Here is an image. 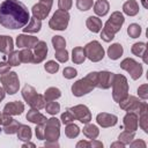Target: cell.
<instances>
[{
	"label": "cell",
	"mask_w": 148,
	"mask_h": 148,
	"mask_svg": "<svg viewBox=\"0 0 148 148\" xmlns=\"http://www.w3.org/2000/svg\"><path fill=\"white\" fill-rule=\"evenodd\" d=\"M123 52H124V49H123V46H121L119 43H114V44L110 45L109 49H108V56H109V58L112 59V60L119 59V58L121 57Z\"/></svg>",
	"instance_id": "obj_27"
},
{
	"label": "cell",
	"mask_w": 148,
	"mask_h": 148,
	"mask_svg": "<svg viewBox=\"0 0 148 148\" xmlns=\"http://www.w3.org/2000/svg\"><path fill=\"white\" fill-rule=\"evenodd\" d=\"M8 64L10 66H18L21 64V59H20V51H12L10 53H8Z\"/></svg>",
	"instance_id": "obj_41"
},
{
	"label": "cell",
	"mask_w": 148,
	"mask_h": 148,
	"mask_svg": "<svg viewBox=\"0 0 148 148\" xmlns=\"http://www.w3.org/2000/svg\"><path fill=\"white\" fill-rule=\"evenodd\" d=\"M148 105L147 104H145L143 105V108L139 111V113H138V118H139V125H140V127L143 130V132L145 133H147L148 132Z\"/></svg>",
	"instance_id": "obj_25"
},
{
	"label": "cell",
	"mask_w": 148,
	"mask_h": 148,
	"mask_svg": "<svg viewBox=\"0 0 148 148\" xmlns=\"http://www.w3.org/2000/svg\"><path fill=\"white\" fill-rule=\"evenodd\" d=\"M16 134H17V139L21 140V141H29V140L31 139V136H32L31 128H30L29 126L22 125V124L20 125V127H18Z\"/></svg>",
	"instance_id": "obj_28"
},
{
	"label": "cell",
	"mask_w": 148,
	"mask_h": 148,
	"mask_svg": "<svg viewBox=\"0 0 148 148\" xmlns=\"http://www.w3.org/2000/svg\"><path fill=\"white\" fill-rule=\"evenodd\" d=\"M20 125H21V124H20L17 120L13 119L8 125L2 126V130H3V132H5L6 134H14V133H16V132H17V130H18V127H20Z\"/></svg>",
	"instance_id": "obj_37"
},
{
	"label": "cell",
	"mask_w": 148,
	"mask_h": 148,
	"mask_svg": "<svg viewBox=\"0 0 148 148\" xmlns=\"http://www.w3.org/2000/svg\"><path fill=\"white\" fill-rule=\"evenodd\" d=\"M131 51H132V53H133L134 56L141 57L145 64L148 62V59H147V44H146V43L139 42V43L133 44L132 47H131Z\"/></svg>",
	"instance_id": "obj_19"
},
{
	"label": "cell",
	"mask_w": 148,
	"mask_h": 148,
	"mask_svg": "<svg viewBox=\"0 0 148 148\" xmlns=\"http://www.w3.org/2000/svg\"><path fill=\"white\" fill-rule=\"evenodd\" d=\"M61 123L62 124H65V125H67V124H69V123H73V120H75V117H74V114L72 113V111L68 109L67 111H65L62 114H61Z\"/></svg>",
	"instance_id": "obj_44"
},
{
	"label": "cell",
	"mask_w": 148,
	"mask_h": 148,
	"mask_svg": "<svg viewBox=\"0 0 148 148\" xmlns=\"http://www.w3.org/2000/svg\"><path fill=\"white\" fill-rule=\"evenodd\" d=\"M145 104H147V103L146 102H141L138 97L131 96V95H127L123 101L119 102L120 109H123L124 111H127V112H135L136 114L143 108Z\"/></svg>",
	"instance_id": "obj_10"
},
{
	"label": "cell",
	"mask_w": 148,
	"mask_h": 148,
	"mask_svg": "<svg viewBox=\"0 0 148 148\" xmlns=\"http://www.w3.org/2000/svg\"><path fill=\"white\" fill-rule=\"evenodd\" d=\"M114 74L108 71H102L96 73V87L101 89H109L112 86Z\"/></svg>",
	"instance_id": "obj_12"
},
{
	"label": "cell",
	"mask_w": 148,
	"mask_h": 148,
	"mask_svg": "<svg viewBox=\"0 0 148 148\" xmlns=\"http://www.w3.org/2000/svg\"><path fill=\"white\" fill-rule=\"evenodd\" d=\"M83 50H84V53H86V58H88L92 62L101 61L104 58V49L99 44V42H97V40L89 42L83 47Z\"/></svg>",
	"instance_id": "obj_8"
},
{
	"label": "cell",
	"mask_w": 148,
	"mask_h": 148,
	"mask_svg": "<svg viewBox=\"0 0 148 148\" xmlns=\"http://www.w3.org/2000/svg\"><path fill=\"white\" fill-rule=\"evenodd\" d=\"M0 119H1V112H0Z\"/></svg>",
	"instance_id": "obj_59"
},
{
	"label": "cell",
	"mask_w": 148,
	"mask_h": 148,
	"mask_svg": "<svg viewBox=\"0 0 148 148\" xmlns=\"http://www.w3.org/2000/svg\"><path fill=\"white\" fill-rule=\"evenodd\" d=\"M38 42L37 37L35 36H29V35H24L21 34L16 37V45L18 47H24V49H31L35 46V44Z\"/></svg>",
	"instance_id": "obj_17"
},
{
	"label": "cell",
	"mask_w": 148,
	"mask_h": 148,
	"mask_svg": "<svg viewBox=\"0 0 148 148\" xmlns=\"http://www.w3.org/2000/svg\"><path fill=\"white\" fill-rule=\"evenodd\" d=\"M76 7L81 12L89 10L92 7V0H76Z\"/></svg>",
	"instance_id": "obj_42"
},
{
	"label": "cell",
	"mask_w": 148,
	"mask_h": 148,
	"mask_svg": "<svg viewBox=\"0 0 148 148\" xmlns=\"http://www.w3.org/2000/svg\"><path fill=\"white\" fill-rule=\"evenodd\" d=\"M24 111V104L20 101L9 102L3 108V113L10 114V116H18Z\"/></svg>",
	"instance_id": "obj_18"
},
{
	"label": "cell",
	"mask_w": 148,
	"mask_h": 148,
	"mask_svg": "<svg viewBox=\"0 0 148 148\" xmlns=\"http://www.w3.org/2000/svg\"><path fill=\"white\" fill-rule=\"evenodd\" d=\"M52 45L54 47L56 51H59V50H62L65 49L66 46V40L64 37L61 36H53L52 37Z\"/></svg>",
	"instance_id": "obj_39"
},
{
	"label": "cell",
	"mask_w": 148,
	"mask_h": 148,
	"mask_svg": "<svg viewBox=\"0 0 148 148\" xmlns=\"http://www.w3.org/2000/svg\"><path fill=\"white\" fill-rule=\"evenodd\" d=\"M127 34L131 38H138L141 35V27L136 23H132L127 28Z\"/></svg>",
	"instance_id": "obj_38"
},
{
	"label": "cell",
	"mask_w": 148,
	"mask_h": 148,
	"mask_svg": "<svg viewBox=\"0 0 148 148\" xmlns=\"http://www.w3.org/2000/svg\"><path fill=\"white\" fill-rule=\"evenodd\" d=\"M96 73L97 72H91L87 74L84 77L77 80L75 83L72 86V92L74 96H83L89 94L94 88H96Z\"/></svg>",
	"instance_id": "obj_4"
},
{
	"label": "cell",
	"mask_w": 148,
	"mask_h": 148,
	"mask_svg": "<svg viewBox=\"0 0 148 148\" xmlns=\"http://www.w3.org/2000/svg\"><path fill=\"white\" fill-rule=\"evenodd\" d=\"M134 136H135V132H130V131H124V132H121L120 134H119V136H118V141H120V142H123L125 146L126 145H130L131 143V141L134 139Z\"/></svg>",
	"instance_id": "obj_35"
},
{
	"label": "cell",
	"mask_w": 148,
	"mask_h": 148,
	"mask_svg": "<svg viewBox=\"0 0 148 148\" xmlns=\"http://www.w3.org/2000/svg\"><path fill=\"white\" fill-rule=\"evenodd\" d=\"M40 2H44V3H47V5H50V6H52V3H53V0H39Z\"/></svg>",
	"instance_id": "obj_57"
},
{
	"label": "cell",
	"mask_w": 148,
	"mask_h": 148,
	"mask_svg": "<svg viewBox=\"0 0 148 148\" xmlns=\"http://www.w3.org/2000/svg\"><path fill=\"white\" fill-rule=\"evenodd\" d=\"M130 146L132 147V148H146V142L143 141V140H135V141H131V143H130Z\"/></svg>",
	"instance_id": "obj_50"
},
{
	"label": "cell",
	"mask_w": 148,
	"mask_h": 148,
	"mask_svg": "<svg viewBox=\"0 0 148 148\" xmlns=\"http://www.w3.org/2000/svg\"><path fill=\"white\" fill-rule=\"evenodd\" d=\"M62 75L66 79H73V77H75L77 75V71L74 67H66L62 71Z\"/></svg>",
	"instance_id": "obj_47"
},
{
	"label": "cell",
	"mask_w": 148,
	"mask_h": 148,
	"mask_svg": "<svg viewBox=\"0 0 148 148\" xmlns=\"http://www.w3.org/2000/svg\"><path fill=\"white\" fill-rule=\"evenodd\" d=\"M10 65L8 64V62H6V61H0V74L1 75H3V74H6V73H8L9 71H10Z\"/></svg>",
	"instance_id": "obj_49"
},
{
	"label": "cell",
	"mask_w": 148,
	"mask_h": 148,
	"mask_svg": "<svg viewBox=\"0 0 148 148\" xmlns=\"http://www.w3.org/2000/svg\"><path fill=\"white\" fill-rule=\"evenodd\" d=\"M96 121L99 126L106 128V127H112L117 124L118 121V118L117 116L112 114V113H106V112H102V113H98L96 116Z\"/></svg>",
	"instance_id": "obj_14"
},
{
	"label": "cell",
	"mask_w": 148,
	"mask_h": 148,
	"mask_svg": "<svg viewBox=\"0 0 148 148\" xmlns=\"http://www.w3.org/2000/svg\"><path fill=\"white\" fill-rule=\"evenodd\" d=\"M42 28V20H38L36 17H31L28 22V24L25 27H23V31L24 32H31V34H35V32H38Z\"/></svg>",
	"instance_id": "obj_23"
},
{
	"label": "cell",
	"mask_w": 148,
	"mask_h": 148,
	"mask_svg": "<svg viewBox=\"0 0 148 148\" xmlns=\"http://www.w3.org/2000/svg\"><path fill=\"white\" fill-rule=\"evenodd\" d=\"M28 104H29V106H30L31 109L40 110V109H43V108L45 106V99H44V96L37 94V95H36V96H35Z\"/></svg>",
	"instance_id": "obj_32"
},
{
	"label": "cell",
	"mask_w": 148,
	"mask_h": 148,
	"mask_svg": "<svg viewBox=\"0 0 148 148\" xmlns=\"http://www.w3.org/2000/svg\"><path fill=\"white\" fill-rule=\"evenodd\" d=\"M0 82L2 83V88L5 89V91L9 95H14L18 91L20 88V81H18V76L16 72H8L3 75H1L0 77Z\"/></svg>",
	"instance_id": "obj_6"
},
{
	"label": "cell",
	"mask_w": 148,
	"mask_h": 148,
	"mask_svg": "<svg viewBox=\"0 0 148 148\" xmlns=\"http://www.w3.org/2000/svg\"><path fill=\"white\" fill-rule=\"evenodd\" d=\"M44 146L45 147H59V143L57 141H46Z\"/></svg>",
	"instance_id": "obj_53"
},
{
	"label": "cell",
	"mask_w": 148,
	"mask_h": 148,
	"mask_svg": "<svg viewBox=\"0 0 148 148\" xmlns=\"http://www.w3.org/2000/svg\"><path fill=\"white\" fill-rule=\"evenodd\" d=\"M34 60L32 62L34 64H39L42 62L45 58H46V54H47V45L44 40H38L35 46H34Z\"/></svg>",
	"instance_id": "obj_13"
},
{
	"label": "cell",
	"mask_w": 148,
	"mask_h": 148,
	"mask_svg": "<svg viewBox=\"0 0 148 148\" xmlns=\"http://www.w3.org/2000/svg\"><path fill=\"white\" fill-rule=\"evenodd\" d=\"M51 7L50 5L47 3H44V2H38L36 5H34L31 12H32V15L34 17L38 18V20H44L47 17V15L50 14V10H51Z\"/></svg>",
	"instance_id": "obj_15"
},
{
	"label": "cell",
	"mask_w": 148,
	"mask_h": 148,
	"mask_svg": "<svg viewBox=\"0 0 148 148\" xmlns=\"http://www.w3.org/2000/svg\"><path fill=\"white\" fill-rule=\"evenodd\" d=\"M27 119L30 121V123H34V124H43L46 121V117L44 114H42L40 112H38V110H35V109H31L30 111H28L27 113Z\"/></svg>",
	"instance_id": "obj_24"
},
{
	"label": "cell",
	"mask_w": 148,
	"mask_h": 148,
	"mask_svg": "<svg viewBox=\"0 0 148 148\" xmlns=\"http://www.w3.org/2000/svg\"><path fill=\"white\" fill-rule=\"evenodd\" d=\"M5 95H6V91H5V89L2 88V87H0V102L5 98Z\"/></svg>",
	"instance_id": "obj_55"
},
{
	"label": "cell",
	"mask_w": 148,
	"mask_h": 148,
	"mask_svg": "<svg viewBox=\"0 0 148 148\" xmlns=\"http://www.w3.org/2000/svg\"><path fill=\"white\" fill-rule=\"evenodd\" d=\"M141 2H142V6H143L145 8H147V7H148V5H147V1H146V0H141Z\"/></svg>",
	"instance_id": "obj_58"
},
{
	"label": "cell",
	"mask_w": 148,
	"mask_h": 148,
	"mask_svg": "<svg viewBox=\"0 0 148 148\" xmlns=\"http://www.w3.org/2000/svg\"><path fill=\"white\" fill-rule=\"evenodd\" d=\"M44 99L45 102H50V101H56L57 98H59L61 96V91L60 89L56 88V87H50L45 90L44 92Z\"/></svg>",
	"instance_id": "obj_30"
},
{
	"label": "cell",
	"mask_w": 148,
	"mask_h": 148,
	"mask_svg": "<svg viewBox=\"0 0 148 148\" xmlns=\"http://www.w3.org/2000/svg\"><path fill=\"white\" fill-rule=\"evenodd\" d=\"M20 59H21V62H24V64L32 62V60H34L32 51L30 49H24V50L20 51Z\"/></svg>",
	"instance_id": "obj_36"
},
{
	"label": "cell",
	"mask_w": 148,
	"mask_h": 148,
	"mask_svg": "<svg viewBox=\"0 0 148 148\" xmlns=\"http://www.w3.org/2000/svg\"><path fill=\"white\" fill-rule=\"evenodd\" d=\"M14 49V42H13V38L9 37V36H0V52L1 53H5V54H8L13 51Z\"/></svg>",
	"instance_id": "obj_20"
},
{
	"label": "cell",
	"mask_w": 148,
	"mask_h": 148,
	"mask_svg": "<svg viewBox=\"0 0 148 148\" xmlns=\"http://www.w3.org/2000/svg\"><path fill=\"white\" fill-rule=\"evenodd\" d=\"M60 121L59 119L52 117L46 119L43 124H37L35 128V133L37 139L46 140V141H57L60 136Z\"/></svg>",
	"instance_id": "obj_2"
},
{
	"label": "cell",
	"mask_w": 148,
	"mask_h": 148,
	"mask_svg": "<svg viewBox=\"0 0 148 148\" xmlns=\"http://www.w3.org/2000/svg\"><path fill=\"white\" fill-rule=\"evenodd\" d=\"M125 18L123 13L120 12H113L110 16V18L105 22L104 28L101 31V38L109 43L114 38V35L121 29V25L124 24Z\"/></svg>",
	"instance_id": "obj_3"
},
{
	"label": "cell",
	"mask_w": 148,
	"mask_h": 148,
	"mask_svg": "<svg viewBox=\"0 0 148 148\" xmlns=\"http://www.w3.org/2000/svg\"><path fill=\"white\" fill-rule=\"evenodd\" d=\"M65 134L67 138L69 139H74L76 138L79 134H80V128L77 125L73 124V123H69L66 125V128H65Z\"/></svg>",
	"instance_id": "obj_34"
},
{
	"label": "cell",
	"mask_w": 148,
	"mask_h": 148,
	"mask_svg": "<svg viewBox=\"0 0 148 148\" xmlns=\"http://www.w3.org/2000/svg\"><path fill=\"white\" fill-rule=\"evenodd\" d=\"M123 12L128 16H135L139 13V5L135 0H128L123 5Z\"/></svg>",
	"instance_id": "obj_22"
},
{
	"label": "cell",
	"mask_w": 148,
	"mask_h": 148,
	"mask_svg": "<svg viewBox=\"0 0 148 148\" xmlns=\"http://www.w3.org/2000/svg\"><path fill=\"white\" fill-rule=\"evenodd\" d=\"M56 59L59 61V62H66L68 60V52L66 49H62V50H59V51H56V54H54Z\"/></svg>",
	"instance_id": "obj_45"
},
{
	"label": "cell",
	"mask_w": 148,
	"mask_h": 148,
	"mask_svg": "<svg viewBox=\"0 0 148 148\" xmlns=\"http://www.w3.org/2000/svg\"><path fill=\"white\" fill-rule=\"evenodd\" d=\"M124 127L126 131L135 132L139 126V118L135 112H127L124 117Z\"/></svg>",
	"instance_id": "obj_16"
},
{
	"label": "cell",
	"mask_w": 148,
	"mask_h": 148,
	"mask_svg": "<svg viewBox=\"0 0 148 148\" xmlns=\"http://www.w3.org/2000/svg\"><path fill=\"white\" fill-rule=\"evenodd\" d=\"M102 148L103 147V143L101 142V141H97V140H95V139H91L90 140V148Z\"/></svg>",
	"instance_id": "obj_52"
},
{
	"label": "cell",
	"mask_w": 148,
	"mask_h": 148,
	"mask_svg": "<svg viewBox=\"0 0 148 148\" xmlns=\"http://www.w3.org/2000/svg\"><path fill=\"white\" fill-rule=\"evenodd\" d=\"M46 112L50 113V114H57L59 111H60V104L58 102H53V101H50L46 103V105L44 106Z\"/></svg>",
	"instance_id": "obj_40"
},
{
	"label": "cell",
	"mask_w": 148,
	"mask_h": 148,
	"mask_svg": "<svg viewBox=\"0 0 148 148\" xmlns=\"http://www.w3.org/2000/svg\"><path fill=\"white\" fill-rule=\"evenodd\" d=\"M30 20L27 7L18 0H5L0 3V24L7 29H22Z\"/></svg>",
	"instance_id": "obj_1"
},
{
	"label": "cell",
	"mask_w": 148,
	"mask_h": 148,
	"mask_svg": "<svg viewBox=\"0 0 148 148\" xmlns=\"http://www.w3.org/2000/svg\"><path fill=\"white\" fill-rule=\"evenodd\" d=\"M76 148H90V141H79L76 143Z\"/></svg>",
	"instance_id": "obj_51"
},
{
	"label": "cell",
	"mask_w": 148,
	"mask_h": 148,
	"mask_svg": "<svg viewBox=\"0 0 148 148\" xmlns=\"http://www.w3.org/2000/svg\"><path fill=\"white\" fill-rule=\"evenodd\" d=\"M44 68H45V71H46L47 73L54 74V73H57V72L59 71V64L56 62V61H53V60H49V61L44 65Z\"/></svg>",
	"instance_id": "obj_43"
},
{
	"label": "cell",
	"mask_w": 148,
	"mask_h": 148,
	"mask_svg": "<svg viewBox=\"0 0 148 148\" xmlns=\"http://www.w3.org/2000/svg\"><path fill=\"white\" fill-rule=\"evenodd\" d=\"M36 95H37L36 89H35L32 86L25 84V86L23 87V89H22V97H23V99H24L27 103H29Z\"/></svg>",
	"instance_id": "obj_33"
},
{
	"label": "cell",
	"mask_w": 148,
	"mask_h": 148,
	"mask_svg": "<svg viewBox=\"0 0 148 148\" xmlns=\"http://www.w3.org/2000/svg\"><path fill=\"white\" fill-rule=\"evenodd\" d=\"M69 110L74 114L75 119H77L80 123H82V124L90 123V120H91V112L88 109V106H86L83 104H79V105L69 108Z\"/></svg>",
	"instance_id": "obj_11"
},
{
	"label": "cell",
	"mask_w": 148,
	"mask_h": 148,
	"mask_svg": "<svg viewBox=\"0 0 148 148\" xmlns=\"http://www.w3.org/2000/svg\"><path fill=\"white\" fill-rule=\"evenodd\" d=\"M22 147H23V148H27V147H32V148H35V145L31 143V142H29V141H27V143H23Z\"/></svg>",
	"instance_id": "obj_56"
},
{
	"label": "cell",
	"mask_w": 148,
	"mask_h": 148,
	"mask_svg": "<svg viewBox=\"0 0 148 148\" xmlns=\"http://www.w3.org/2000/svg\"><path fill=\"white\" fill-rule=\"evenodd\" d=\"M72 0H58V7L61 10H66L68 12V9H71L72 7Z\"/></svg>",
	"instance_id": "obj_48"
},
{
	"label": "cell",
	"mask_w": 148,
	"mask_h": 148,
	"mask_svg": "<svg viewBox=\"0 0 148 148\" xmlns=\"http://www.w3.org/2000/svg\"><path fill=\"white\" fill-rule=\"evenodd\" d=\"M84 60H86V53H84L83 47H80V46L74 47L72 51V61L76 65H80Z\"/></svg>",
	"instance_id": "obj_29"
},
{
	"label": "cell",
	"mask_w": 148,
	"mask_h": 148,
	"mask_svg": "<svg viewBox=\"0 0 148 148\" xmlns=\"http://www.w3.org/2000/svg\"><path fill=\"white\" fill-rule=\"evenodd\" d=\"M138 95L143 101H146L148 98V84L147 83H143L138 88Z\"/></svg>",
	"instance_id": "obj_46"
},
{
	"label": "cell",
	"mask_w": 148,
	"mask_h": 148,
	"mask_svg": "<svg viewBox=\"0 0 148 148\" xmlns=\"http://www.w3.org/2000/svg\"><path fill=\"white\" fill-rule=\"evenodd\" d=\"M110 9V3L108 0H97L94 5V12L98 16H104Z\"/></svg>",
	"instance_id": "obj_21"
},
{
	"label": "cell",
	"mask_w": 148,
	"mask_h": 148,
	"mask_svg": "<svg viewBox=\"0 0 148 148\" xmlns=\"http://www.w3.org/2000/svg\"><path fill=\"white\" fill-rule=\"evenodd\" d=\"M111 147H112V148H114V147H120V148H124V147H125V145H124L123 142L118 141V142H113V143L111 145Z\"/></svg>",
	"instance_id": "obj_54"
},
{
	"label": "cell",
	"mask_w": 148,
	"mask_h": 148,
	"mask_svg": "<svg viewBox=\"0 0 148 148\" xmlns=\"http://www.w3.org/2000/svg\"><path fill=\"white\" fill-rule=\"evenodd\" d=\"M83 134L88 138V139H96L97 136H98V134H99V130H98V127L96 126V125H94V124H86V126L83 127Z\"/></svg>",
	"instance_id": "obj_31"
},
{
	"label": "cell",
	"mask_w": 148,
	"mask_h": 148,
	"mask_svg": "<svg viewBox=\"0 0 148 148\" xmlns=\"http://www.w3.org/2000/svg\"><path fill=\"white\" fill-rule=\"evenodd\" d=\"M120 68H123L124 71L128 72L131 77L133 80H138L141 77L142 75V72H143V68H142V65L138 61H135L134 59L132 58H126L124 59L121 62H120Z\"/></svg>",
	"instance_id": "obj_9"
},
{
	"label": "cell",
	"mask_w": 148,
	"mask_h": 148,
	"mask_svg": "<svg viewBox=\"0 0 148 148\" xmlns=\"http://www.w3.org/2000/svg\"><path fill=\"white\" fill-rule=\"evenodd\" d=\"M128 95V82L127 79L121 74H114L112 82V97L114 102L119 103Z\"/></svg>",
	"instance_id": "obj_5"
},
{
	"label": "cell",
	"mask_w": 148,
	"mask_h": 148,
	"mask_svg": "<svg viewBox=\"0 0 148 148\" xmlns=\"http://www.w3.org/2000/svg\"><path fill=\"white\" fill-rule=\"evenodd\" d=\"M69 14L66 10H61L58 9L56 10V13L52 15V17L50 18L49 22V27L52 30H59V31H64L66 30L68 22H69Z\"/></svg>",
	"instance_id": "obj_7"
},
{
	"label": "cell",
	"mask_w": 148,
	"mask_h": 148,
	"mask_svg": "<svg viewBox=\"0 0 148 148\" xmlns=\"http://www.w3.org/2000/svg\"><path fill=\"white\" fill-rule=\"evenodd\" d=\"M86 25L92 32H99L102 30V21L97 16H89L86 21Z\"/></svg>",
	"instance_id": "obj_26"
}]
</instances>
